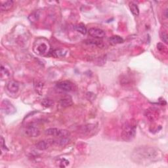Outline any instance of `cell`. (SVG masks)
Segmentation results:
<instances>
[{
	"label": "cell",
	"instance_id": "cell-1",
	"mask_svg": "<svg viewBox=\"0 0 168 168\" xmlns=\"http://www.w3.org/2000/svg\"><path fill=\"white\" fill-rule=\"evenodd\" d=\"M164 154L159 149L152 147L143 146L135 149L131 154V160L141 165H149L161 160Z\"/></svg>",
	"mask_w": 168,
	"mask_h": 168
},
{
	"label": "cell",
	"instance_id": "cell-2",
	"mask_svg": "<svg viewBox=\"0 0 168 168\" xmlns=\"http://www.w3.org/2000/svg\"><path fill=\"white\" fill-rule=\"evenodd\" d=\"M137 124L134 120H130L124 125L121 132V138L126 142L132 141L136 135Z\"/></svg>",
	"mask_w": 168,
	"mask_h": 168
},
{
	"label": "cell",
	"instance_id": "cell-3",
	"mask_svg": "<svg viewBox=\"0 0 168 168\" xmlns=\"http://www.w3.org/2000/svg\"><path fill=\"white\" fill-rule=\"evenodd\" d=\"M50 49V46L47 41L45 39H39L35 42L34 50L36 54L39 55H44L47 54Z\"/></svg>",
	"mask_w": 168,
	"mask_h": 168
},
{
	"label": "cell",
	"instance_id": "cell-4",
	"mask_svg": "<svg viewBox=\"0 0 168 168\" xmlns=\"http://www.w3.org/2000/svg\"><path fill=\"white\" fill-rule=\"evenodd\" d=\"M45 134L58 138H67L70 135V133L67 130H60L57 128H49L45 131Z\"/></svg>",
	"mask_w": 168,
	"mask_h": 168
},
{
	"label": "cell",
	"instance_id": "cell-5",
	"mask_svg": "<svg viewBox=\"0 0 168 168\" xmlns=\"http://www.w3.org/2000/svg\"><path fill=\"white\" fill-rule=\"evenodd\" d=\"M1 108L3 112L7 115H11L15 114L16 111V108L13 106L11 102L7 99H5L2 101Z\"/></svg>",
	"mask_w": 168,
	"mask_h": 168
},
{
	"label": "cell",
	"instance_id": "cell-6",
	"mask_svg": "<svg viewBox=\"0 0 168 168\" xmlns=\"http://www.w3.org/2000/svg\"><path fill=\"white\" fill-rule=\"evenodd\" d=\"M25 133L30 137H37L40 135V130L36 125L31 124L26 127Z\"/></svg>",
	"mask_w": 168,
	"mask_h": 168
},
{
	"label": "cell",
	"instance_id": "cell-7",
	"mask_svg": "<svg viewBox=\"0 0 168 168\" xmlns=\"http://www.w3.org/2000/svg\"><path fill=\"white\" fill-rule=\"evenodd\" d=\"M57 87L62 91L68 92L74 90V85L70 81L64 80L58 82L57 84Z\"/></svg>",
	"mask_w": 168,
	"mask_h": 168
},
{
	"label": "cell",
	"instance_id": "cell-8",
	"mask_svg": "<svg viewBox=\"0 0 168 168\" xmlns=\"http://www.w3.org/2000/svg\"><path fill=\"white\" fill-rule=\"evenodd\" d=\"M89 34H90L91 37H93L95 38H103L106 34L105 32L100 28H91L89 30Z\"/></svg>",
	"mask_w": 168,
	"mask_h": 168
},
{
	"label": "cell",
	"instance_id": "cell-9",
	"mask_svg": "<svg viewBox=\"0 0 168 168\" xmlns=\"http://www.w3.org/2000/svg\"><path fill=\"white\" fill-rule=\"evenodd\" d=\"M7 88L11 93H16L19 90V85L15 81H10L7 85Z\"/></svg>",
	"mask_w": 168,
	"mask_h": 168
},
{
	"label": "cell",
	"instance_id": "cell-10",
	"mask_svg": "<svg viewBox=\"0 0 168 168\" xmlns=\"http://www.w3.org/2000/svg\"><path fill=\"white\" fill-rule=\"evenodd\" d=\"M50 144L51 143L49 142V141H41L36 143V147L39 150H45L48 149Z\"/></svg>",
	"mask_w": 168,
	"mask_h": 168
},
{
	"label": "cell",
	"instance_id": "cell-11",
	"mask_svg": "<svg viewBox=\"0 0 168 168\" xmlns=\"http://www.w3.org/2000/svg\"><path fill=\"white\" fill-rule=\"evenodd\" d=\"M13 6V1L11 0H8V1H5L1 3V6H0V9H1V11H8L11 9Z\"/></svg>",
	"mask_w": 168,
	"mask_h": 168
},
{
	"label": "cell",
	"instance_id": "cell-12",
	"mask_svg": "<svg viewBox=\"0 0 168 168\" xmlns=\"http://www.w3.org/2000/svg\"><path fill=\"white\" fill-rule=\"evenodd\" d=\"M60 103L62 107H68L73 104V101H72V99L70 97L67 96L61 98L60 101Z\"/></svg>",
	"mask_w": 168,
	"mask_h": 168
},
{
	"label": "cell",
	"instance_id": "cell-13",
	"mask_svg": "<svg viewBox=\"0 0 168 168\" xmlns=\"http://www.w3.org/2000/svg\"><path fill=\"white\" fill-rule=\"evenodd\" d=\"M67 53V51L64 50V49H56V50L53 51L52 53V56L54 57L55 58H59V57H64L66 54Z\"/></svg>",
	"mask_w": 168,
	"mask_h": 168
},
{
	"label": "cell",
	"instance_id": "cell-14",
	"mask_svg": "<svg viewBox=\"0 0 168 168\" xmlns=\"http://www.w3.org/2000/svg\"><path fill=\"white\" fill-rule=\"evenodd\" d=\"M109 41L112 45H117L124 42V39L119 36H113L109 38Z\"/></svg>",
	"mask_w": 168,
	"mask_h": 168
},
{
	"label": "cell",
	"instance_id": "cell-15",
	"mask_svg": "<svg viewBox=\"0 0 168 168\" xmlns=\"http://www.w3.org/2000/svg\"><path fill=\"white\" fill-rule=\"evenodd\" d=\"M129 7H130L131 12L132 13V14L134 16L139 15V7H138V6H137V4H135V3H133V2H130V4H129Z\"/></svg>",
	"mask_w": 168,
	"mask_h": 168
},
{
	"label": "cell",
	"instance_id": "cell-16",
	"mask_svg": "<svg viewBox=\"0 0 168 168\" xmlns=\"http://www.w3.org/2000/svg\"><path fill=\"white\" fill-rule=\"evenodd\" d=\"M10 76V73L7 69H6L3 65L1 67V78L2 80L8 78Z\"/></svg>",
	"mask_w": 168,
	"mask_h": 168
},
{
	"label": "cell",
	"instance_id": "cell-17",
	"mask_svg": "<svg viewBox=\"0 0 168 168\" xmlns=\"http://www.w3.org/2000/svg\"><path fill=\"white\" fill-rule=\"evenodd\" d=\"M75 30L81 33V34H85L87 33V28L84 24H78L75 26Z\"/></svg>",
	"mask_w": 168,
	"mask_h": 168
},
{
	"label": "cell",
	"instance_id": "cell-18",
	"mask_svg": "<svg viewBox=\"0 0 168 168\" xmlns=\"http://www.w3.org/2000/svg\"><path fill=\"white\" fill-rule=\"evenodd\" d=\"M53 104V101L51 99H49V98H44V99H43L41 101V104L46 108L51 107Z\"/></svg>",
	"mask_w": 168,
	"mask_h": 168
},
{
	"label": "cell",
	"instance_id": "cell-19",
	"mask_svg": "<svg viewBox=\"0 0 168 168\" xmlns=\"http://www.w3.org/2000/svg\"><path fill=\"white\" fill-rule=\"evenodd\" d=\"M43 87H44V84H42L41 82H37V83L35 84L36 91L40 95H41V91L43 90Z\"/></svg>",
	"mask_w": 168,
	"mask_h": 168
},
{
	"label": "cell",
	"instance_id": "cell-20",
	"mask_svg": "<svg viewBox=\"0 0 168 168\" xmlns=\"http://www.w3.org/2000/svg\"><path fill=\"white\" fill-rule=\"evenodd\" d=\"M39 17V15L38 12H34L29 16L28 19L31 22H36L38 21Z\"/></svg>",
	"mask_w": 168,
	"mask_h": 168
},
{
	"label": "cell",
	"instance_id": "cell-21",
	"mask_svg": "<svg viewBox=\"0 0 168 168\" xmlns=\"http://www.w3.org/2000/svg\"><path fill=\"white\" fill-rule=\"evenodd\" d=\"M161 39H162V40L164 42H165L166 44H167V34L166 32H162V34L161 35Z\"/></svg>",
	"mask_w": 168,
	"mask_h": 168
},
{
	"label": "cell",
	"instance_id": "cell-22",
	"mask_svg": "<svg viewBox=\"0 0 168 168\" xmlns=\"http://www.w3.org/2000/svg\"><path fill=\"white\" fill-rule=\"evenodd\" d=\"M0 143H1V147L2 148H5V141H4V139H3V137H1V142H0Z\"/></svg>",
	"mask_w": 168,
	"mask_h": 168
},
{
	"label": "cell",
	"instance_id": "cell-23",
	"mask_svg": "<svg viewBox=\"0 0 168 168\" xmlns=\"http://www.w3.org/2000/svg\"><path fill=\"white\" fill-rule=\"evenodd\" d=\"M165 16L166 18H167V9L165 10Z\"/></svg>",
	"mask_w": 168,
	"mask_h": 168
}]
</instances>
